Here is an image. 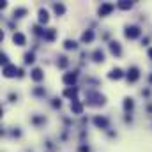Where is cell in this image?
Returning <instances> with one entry per match:
<instances>
[{
  "label": "cell",
  "mask_w": 152,
  "mask_h": 152,
  "mask_svg": "<svg viewBox=\"0 0 152 152\" xmlns=\"http://www.w3.org/2000/svg\"><path fill=\"white\" fill-rule=\"evenodd\" d=\"M87 99H88V104H92V106H101V104H104V97H103L101 94H96V92H90V94L87 96Z\"/></svg>",
  "instance_id": "cell-1"
},
{
  "label": "cell",
  "mask_w": 152,
  "mask_h": 152,
  "mask_svg": "<svg viewBox=\"0 0 152 152\" xmlns=\"http://www.w3.org/2000/svg\"><path fill=\"white\" fill-rule=\"evenodd\" d=\"M138 36H140V28H138L136 25H131V27H127V28H126V37L136 39Z\"/></svg>",
  "instance_id": "cell-2"
},
{
  "label": "cell",
  "mask_w": 152,
  "mask_h": 152,
  "mask_svg": "<svg viewBox=\"0 0 152 152\" xmlns=\"http://www.w3.org/2000/svg\"><path fill=\"white\" fill-rule=\"evenodd\" d=\"M16 73H18V69H16V66H12V64H7V66L4 67V76H5V78H12Z\"/></svg>",
  "instance_id": "cell-3"
},
{
  "label": "cell",
  "mask_w": 152,
  "mask_h": 152,
  "mask_svg": "<svg viewBox=\"0 0 152 152\" xmlns=\"http://www.w3.org/2000/svg\"><path fill=\"white\" fill-rule=\"evenodd\" d=\"M113 4H103V5H101V7H99V14H101V16H106V14H110V12H112V11H113Z\"/></svg>",
  "instance_id": "cell-4"
},
{
  "label": "cell",
  "mask_w": 152,
  "mask_h": 152,
  "mask_svg": "<svg viewBox=\"0 0 152 152\" xmlns=\"http://www.w3.org/2000/svg\"><path fill=\"white\" fill-rule=\"evenodd\" d=\"M138 78H140L138 69H136V67H131V69H129V73H127V80H129V81H136Z\"/></svg>",
  "instance_id": "cell-5"
},
{
  "label": "cell",
  "mask_w": 152,
  "mask_h": 152,
  "mask_svg": "<svg viewBox=\"0 0 152 152\" xmlns=\"http://www.w3.org/2000/svg\"><path fill=\"white\" fill-rule=\"evenodd\" d=\"M94 124H96L97 127H106V126H108V118H104V117H96V118H94Z\"/></svg>",
  "instance_id": "cell-6"
},
{
  "label": "cell",
  "mask_w": 152,
  "mask_h": 152,
  "mask_svg": "<svg viewBox=\"0 0 152 152\" xmlns=\"http://www.w3.org/2000/svg\"><path fill=\"white\" fill-rule=\"evenodd\" d=\"M12 41H14L18 46H23V44H25V36H23V34H20V32H16V34L12 36Z\"/></svg>",
  "instance_id": "cell-7"
},
{
  "label": "cell",
  "mask_w": 152,
  "mask_h": 152,
  "mask_svg": "<svg viewBox=\"0 0 152 152\" xmlns=\"http://www.w3.org/2000/svg\"><path fill=\"white\" fill-rule=\"evenodd\" d=\"M71 110H73V112H75V113H81V112H83V106H81V104H80V103H78V101H73V103H71Z\"/></svg>",
  "instance_id": "cell-8"
},
{
  "label": "cell",
  "mask_w": 152,
  "mask_h": 152,
  "mask_svg": "<svg viewBox=\"0 0 152 152\" xmlns=\"http://www.w3.org/2000/svg\"><path fill=\"white\" fill-rule=\"evenodd\" d=\"M76 81V73H69V75L64 76V83H67V85H73Z\"/></svg>",
  "instance_id": "cell-9"
},
{
  "label": "cell",
  "mask_w": 152,
  "mask_h": 152,
  "mask_svg": "<svg viewBox=\"0 0 152 152\" xmlns=\"http://www.w3.org/2000/svg\"><path fill=\"white\" fill-rule=\"evenodd\" d=\"M92 39H94V32H92V30H87V32L81 36V41H83V42H90Z\"/></svg>",
  "instance_id": "cell-10"
},
{
  "label": "cell",
  "mask_w": 152,
  "mask_h": 152,
  "mask_svg": "<svg viewBox=\"0 0 152 152\" xmlns=\"http://www.w3.org/2000/svg\"><path fill=\"white\" fill-rule=\"evenodd\" d=\"M110 50H112V53L113 55H120V44L118 42H110Z\"/></svg>",
  "instance_id": "cell-11"
},
{
  "label": "cell",
  "mask_w": 152,
  "mask_h": 152,
  "mask_svg": "<svg viewBox=\"0 0 152 152\" xmlns=\"http://www.w3.org/2000/svg\"><path fill=\"white\" fill-rule=\"evenodd\" d=\"M48 20H50V18H48V12H46L44 9H41V11H39V21H41V23H48Z\"/></svg>",
  "instance_id": "cell-12"
},
{
  "label": "cell",
  "mask_w": 152,
  "mask_h": 152,
  "mask_svg": "<svg viewBox=\"0 0 152 152\" xmlns=\"http://www.w3.org/2000/svg\"><path fill=\"white\" fill-rule=\"evenodd\" d=\"M94 60H96V62H103V60H104V53H103L101 50H96V51H94Z\"/></svg>",
  "instance_id": "cell-13"
},
{
  "label": "cell",
  "mask_w": 152,
  "mask_h": 152,
  "mask_svg": "<svg viewBox=\"0 0 152 152\" xmlns=\"http://www.w3.org/2000/svg\"><path fill=\"white\" fill-rule=\"evenodd\" d=\"M42 71H41V69H34V71H32V80H34V81H39V80H42Z\"/></svg>",
  "instance_id": "cell-14"
},
{
  "label": "cell",
  "mask_w": 152,
  "mask_h": 152,
  "mask_svg": "<svg viewBox=\"0 0 152 152\" xmlns=\"http://www.w3.org/2000/svg\"><path fill=\"white\" fill-rule=\"evenodd\" d=\"M110 78H112V80H118V78H122V71H120L118 67H117V69H113V71L110 73Z\"/></svg>",
  "instance_id": "cell-15"
},
{
  "label": "cell",
  "mask_w": 152,
  "mask_h": 152,
  "mask_svg": "<svg viewBox=\"0 0 152 152\" xmlns=\"http://www.w3.org/2000/svg\"><path fill=\"white\" fill-rule=\"evenodd\" d=\"M64 48H66V50H75V48H76V42H75V41H69V39H67V41L64 42Z\"/></svg>",
  "instance_id": "cell-16"
},
{
  "label": "cell",
  "mask_w": 152,
  "mask_h": 152,
  "mask_svg": "<svg viewBox=\"0 0 152 152\" xmlns=\"http://www.w3.org/2000/svg\"><path fill=\"white\" fill-rule=\"evenodd\" d=\"M64 11H66V7L62 4H55V12L57 14H64Z\"/></svg>",
  "instance_id": "cell-17"
},
{
  "label": "cell",
  "mask_w": 152,
  "mask_h": 152,
  "mask_svg": "<svg viewBox=\"0 0 152 152\" xmlns=\"http://www.w3.org/2000/svg\"><path fill=\"white\" fill-rule=\"evenodd\" d=\"M118 7H120V9H129V7H131V2L122 0V2H118Z\"/></svg>",
  "instance_id": "cell-18"
},
{
  "label": "cell",
  "mask_w": 152,
  "mask_h": 152,
  "mask_svg": "<svg viewBox=\"0 0 152 152\" xmlns=\"http://www.w3.org/2000/svg\"><path fill=\"white\" fill-rule=\"evenodd\" d=\"M64 96H67V97L76 96V88H67V90H64Z\"/></svg>",
  "instance_id": "cell-19"
},
{
  "label": "cell",
  "mask_w": 152,
  "mask_h": 152,
  "mask_svg": "<svg viewBox=\"0 0 152 152\" xmlns=\"http://www.w3.org/2000/svg\"><path fill=\"white\" fill-rule=\"evenodd\" d=\"M34 62V53H27L25 55V64H32Z\"/></svg>",
  "instance_id": "cell-20"
},
{
  "label": "cell",
  "mask_w": 152,
  "mask_h": 152,
  "mask_svg": "<svg viewBox=\"0 0 152 152\" xmlns=\"http://www.w3.org/2000/svg\"><path fill=\"white\" fill-rule=\"evenodd\" d=\"M124 108H126V110H131V108H133V99H126Z\"/></svg>",
  "instance_id": "cell-21"
},
{
  "label": "cell",
  "mask_w": 152,
  "mask_h": 152,
  "mask_svg": "<svg viewBox=\"0 0 152 152\" xmlns=\"http://www.w3.org/2000/svg\"><path fill=\"white\" fill-rule=\"evenodd\" d=\"M58 66H60V67H66V66H67V58H66V57H60V62H58Z\"/></svg>",
  "instance_id": "cell-22"
},
{
  "label": "cell",
  "mask_w": 152,
  "mask_h": 152,
  "mask_svg": "<svg viewBox=\"0 0 152 152\" xmlns=\"http://www.w3.org/2000/svg\"><path fill=\"white\" fill-rule=\"evenodd\" d=\"M25 12H27L25 9H18V11H14V16H16V14H18V16H21V14H25Z\"/></svg>",
  "instance_id": "cell-23"
},
{
  "label": "cell",
  "mask_w": 152,
  "mask_h": 152,
  "mask_svg": "<svg viewBox=\"0 0 152 152\" xmlns=\"http://www.w3.org/2000/svg\"><path fill=\"white\" fill-rule=\"evenodd\" d=\"M53 36H55V30H50V32L46 34V39H53Z\"/></svg>",
  "instance_id": "cell-24"
},
{
  "label": "cell",
  "mask_w": 152,
  "mask_h": 152,
  "mask_svg": "<svg viewBox=\"0 0 152 152\" xmlns=\"http://www.w3.org/2000/svg\"><path fill=\"white\" fill-rule=\"evenodd\" d=\"M149 57H151V58H152V48H151V50H149Z\"/></svg>",
  "instance_id": "cell-25"
}]
</instances>
